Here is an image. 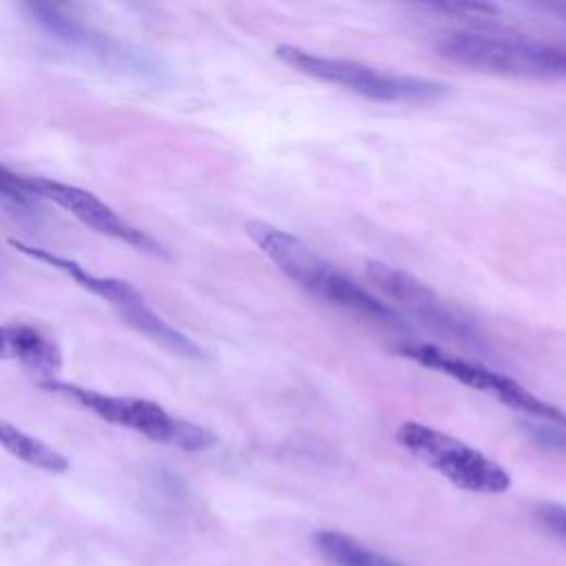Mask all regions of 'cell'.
<instances>
[{
	"label": "cell",
	"instance_id": "cell-1",
	"mask_svg": "<svg viewBox=\"0 0 566 566\" xmlns=\"http://www.w3.org/2000/svg\"><path fill=\"white\" fill-rule=\"evenodd\" d=\"M246 235L297 286L332 305L383 326L403 328L399 314L350 275L337 271L299 237L262 219L246 222Z\"/></svg>",
	"mask_w": 566,
	"mask_h": 566
},
{
	"label": "cell",
	"instance_id": "cell-5",
	"mask_svg": "<svg viewBox=\"0 0 566 566\" xmlns=\"http://www.w3.org/2000/svg\"><path fill=\"white\" fill-rule=\"evenodd\" d=\"M436 51L454 65L514 78H566V47L523 36L448 34Z\"/></svg>",
	"mask_w": 566,
	"mask_h": 566
},
{
	"label": "cell",
	"instance_id": "cell-6",
	"mask_svg": "<svg viewBox=\"0 0 566 566\" xmlns=\"http://www.w3.org/2000/svg\"><path fill=\"white\" fill-rule=\"evenodd\" d=\"M397 440L416 461L463 491L505 493L512 489V476L505 467H500L456 436L425 423L405 420L397 429Z\"/></svg>",
	"mask_w": 566,
	"mask_h": 566
},
{
	"label": "cell",
	"instance_id": "cell-16",
	"mask_svg": "<svg viewBox=\"0 0 566 566\" xmlns=\"http://www.w3.org/2000/svg\"><path fill=\"white\" fill-rule=\"evenodd\" d=\"M553 10H555V12H562V14H566V5H553Z\"/></svg>",
	"mask_w": 566,
	"mask_h": 566
},
{
	"label": "cell",
	"instance_id": "cell-13",
	"mask_svg": "<svg viewBox=\"0 0 566 566\" xmlns=\"http://www.w3.org/2000/svg\"><path fill=\"white\" fill-rule=\"evenodd\" d=\"M0 198H8L21 206H27L29 200H34L27 191V175H18L0 164Z\"/></svg>",
	"mask_w": 566,
	"mask_h": 566
},
{
	"label": "cell",
	"instance_id": "cell-9",
	"mask_svg": "<svg viewBox=\"0 0 566 566\" xmlns=\"http://www.w3.org/2000/svg\"><path fill=\"white\" fill-rule=\"evenodd\" d=\"M27 191L34 200H47V202H53L60 209H65L80 224H85L87 228H91V230H96L104 237L117 239L122 243H129V246L142 250V253L166 257V250H164L162 243H158L151 235H147L144 230L136 228L134 224H129L127 219L120 217L111 206H106L93 193L85 191V188L53 181V179H47V177H29L27 175Z\"/></svg>",
	"mask_w": 566,
	"mask_h": 566
},
{
	"label": "cell",
	"instance_id": "cell-12",
	"mask_svg": "<svg viewBox=\"0 0 566 566\" xmlns=\"http://www.w3.org/2000/svg\"><path fill=\"white\" fill-rule=\"evenodd\" d=\"M314 544H317L319 553L332 564V566H403L388 555L376 553L363 544H359L354 538L339 533V531H322L314 536Z\"/></svg>",
	"mask_w": 566,
	"mask_h": 566
},
{
	"label": "cell",
	"instance_id": "cell-10",
	"mask_svg": "<svg viewBox=\"0 0 566 566\" xmlns=\"http://www.w3.org/2000/svg\"><path fill=\"white\" fill-rule=\"evenodd\" d=\"M0 361H14L32 372L53 376L62 367L58 343L29 324H0Z\"/></svg>",
	"mask_w": 566,
	"mask_h": 566
},
{
	"label": "cell",
	"instance_id": "cell-3",
	"mask_svg": "<svg viewBox=\"0 0 566 566\" xmlns=\"http://www.w3.org/2000/svg\"><path fill=\"white\" fill-rule=\"evenodd\" d=\"M275 55L284 62V65L292 67L303 76L343 87L374 102L431 104V102L445 100L452 93V87L448 83L405 76V74H390L383 70L363 65V62L326 58L292 45L277 47Z\"/></svg>",
	"mask_w": 566,
	"mask_h": 566
},
{
	"label": "cell",
	"instance_id": "cell-11",
	"mask_svg": "<svg viewBox=\"0 0 566 566\" xmlns=\"http://www.w3.org/2000/svg\"><path fill=\"white\" fill-rule=\"evenodd\" d=\"M0 448L29 467H36V469H42L49 474L70 471L67 456H62L51 445L42 443L40 438L25 433L23 429L14 427L12 423H8L3 418H0Z\"/></svg>",
	"mask_w": 566,
	"mask_h": 566
},
{
	"label": "cell",
	"instance_id": "cell-7",
	"mask_svg": "<svg viewBox=\"0 0 566 566\" xmlns=\"http://www.w3.org/2000/svg\"><path fill=\"white\" fill-rule=\"evenodd\" d=\"M397 352L403 359H410L427 369L450 376V379L458 381L461 386L487 394L502 405H507L520 414H527L529 418L549 423L553 427H566V414L559 407L542 401L540 397H536L533 392H529L525 386L510 379L505 374L493 372L480 363L454 356L431 343H403L397 348Z\"/></svg>",
	"mask_w": 566,
	"mask_h": 566
},
{
	"label": "cell",
	"instance_id": "cell-15",
	"mask_svg": "<svg viewBox=\"0 0 566 566\" xmlns=\"http://www.w3.org/2000/svg\"><path fill=\"white\" fill-rule=\"evenodd\" d=\"M538 520L557 538L566 540V507L559 505H542L536 512Z\"/></svg>",
	"mask_w": 566,
	"mask_h": 566
},
{
	"label": "cell",
	"instance_id": "cell-8",
	"mask_svg": "<svg viewBox=\"0 0 566 566\" xmlns=\"http://www.w3.org/2000/svg\"><path fill=\"white\" fill-rule=\"evenodd\" d=\"M367 279L379 288L386 297L397 301L412 317L423 322L427 328L436 330L448 339H456L463 343H476V328L461 317V314L440 299L427 284L407 275L401 268H394L383 262H369L365 266Z\"/></svg>",
	"mask_w": 566,
	"mask_h": 566
},
{
	"label": "cell",
	"instance_id": "cell-14",
	"mask_svg": "<svg viewBox=\"0 0 566 566\" xmlns=\"http://www.w3.org/2000/svg\"><path fill=\"white\" fill-rule=\"evenodd\" d=\"M433 12H443L450 16H461V18H489L500 14V8L491 3H436L429 5Z\"/></svg>",
	"mask_w": 566,
	"mask_h": 566
},
{
	"label": "cell",
	"instance_id": "cell-4",
	"mask_svg": "<svg viewBox=\"0 0 566 566\" xmlns=\"http://www.w3.org/2000/svg\"><path fill=\"white\" fill-rule=\"evenodd\" d=\"M8 243L16 250V253L62 273L83 290L104 299L124 319V324H129L134 330H138L147 339L155 341L158 345L171 350L173 354L186 356V359H202L200 345L188 339L186 335H181L179 330H175L171 324H166L160 314L147 303L144 294L129 281L113 279V277H98L93 273H87L78 262H74L70 257L55 255L47 248L29 246L21 239H8Z\"/></svg>",
	"mask_w": 566,
	"mask_h": 566
},
{
	"label": "cell",
	"instance_id": "cell-2",
	"mask_svg": "<svg viewBox=\"0 0 566 566\" xmlns=\"http://www.w3.org/2000/svg\"><path fill=\"white\" fill-rule=\"evenodd\" d=\"M38 388L49 394L65 397L87 412L96 414L100 420L131 429L160 445H168L181 452H204L217 443V436L211 429L177 418L168 414L160 403L149 399L111 397L58 379H40Z\"/></svg>",
	"mask_w": 566,
	"mask_h": 566
}]
</instances>
